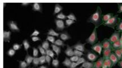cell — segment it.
I'll return each instance as SVG.
<instances>
[{"mask_svg":"<svg viewBox=\"0 0 122 68\" xmlns=\"http://www.w3.org/2000/svg\"><path fill=\"white\" fill-rule=\"evenodd\" d=\"M56 18L57 19L62 20H66V19L67 18V16L65 15L62 12H61L56 15Z\"/></svg>","mask_w":122,"mask_h":68,"instance_id":"1f68e13d","label":"cell"},{"mask_svg":"<svg viewBox=\"0 0 122 68\" xmlns=\"http://www.w3.org/2000/svg\"><path fill=\"white\" fill-rule=\"evenodd\" d=\"M23 45H24V48L25 50L27 51V53H28V49L31 48V45H30V44L28 41V40L25 39V40H24L23 41Z\"/></svg>","mask_w":122,"mask_h":68,"instance_id":"484cf974","label":"cell"},{"mask_svg":"<svg viewBox=\"0 0 122 68\" xmlns=\"http://www.w3.org/2000/svg\"><path fill=\"white\" fill-rule=\"evenodd\" d=\"M33 65L34 67H37L40 64V60H39V57H34V59L33 60Z\"/></svg>","mask_w":122,"mask_h":68,"instance_id":"d590c367","label":"cell"},{"mask_svg":"<svg viewBox=\"0 0 122 68\" xmlns=\"http://www.w3.org/2000/svg\"><path fill=\"white\" fill-rule=\"evenodd\" d=\"M91 49L92 50L96 51L97 52L99 55L101 54V52H102V46L101 44V42L99 41L95 44H94L91 46Z\"/></svg>","mask_w":122,"mask_h":68,"instance_id":"ba28073f","label":"cell"},{"mask_svg":"<svg viewBox=\"0 0 122 68\" xmlns=\"http://www.w3.org/2000/svg\"><path fill=\"white\" fill-rule=\"evenodd\" d=\"M32 10L34 11L42 12V6L40 3H34L32 5Z\"/></svg>","mask_w":122,"mask_h":68,"instance_id":"5bb4252c","label":"cell"},{"mask_svg":"<svg viewBox=\"0 0 122 68\" xmlns=\"http://www.w3.org/2000/svg\"><path fill=\"white\" fill-rule=\"evenodd\" d=\"M60 38L61 40H63V41H65L69 40V39H71L72 37L71 36H70V35L68 33L67 31H64V32L60 33Z\"/></svg>","mask_w":122,"mask_h":68,"instance_id":"7c38bea8","label":"cell"},{"mask_svg":"<svg viewBox=\"0 0 122 68\" xmlns=\"http://www.w3.org/2000/svg\"><path fill=\"white\" fill-rule=\"evenodd\" d=\"M104 61L105 59L103 57L99 58L97 60V61H96L95 63L94 68H102V66H103L104 63Z\"/></svg>","mask_w":122,"mask_h":68,"instance_id":"8fae6325","label":"cell"},{"mask_svg":"<svg viewBox=\"0 0 122 68\" xmlns=\"http://www.w3.org/2000/svg\"><path fill=\"white\" fill-rule=\"evenodd\" d=\"M47 34V35L52 36H56V37H58V36L60 35V34H59V33H57L55 31V30L52 29V28H51V29H50L49 31H48Z\"/></svg>","mask_w":122,"mask_h":68,"instance_id":"4316f807","label":"cell"},{"mask_svg":"<svg viewBox=\"0 0 122 68\" xmlns=\"http://www.w3.org/2000/svg\"><path fill=\"white\" fill-rule=\"evenodd\" d=\"M116 30L119 32H122V19H119V20L118 24L116 27Z\"/></svg>","mask_w":122,"mask_h":68,"instance_id":"f1b7e54d","label":"cell"},{"mask_svg":"<svg viewBox=\"0 0 122 68\" xmlns=\"http://www.w3.org/2000/svg\"><path fill=\"white\" fill-rule=\"evenodd\" d=\"M118 13H122V4H118Z\"/></svg>","mask_w":122,"mask_h":68,"instance_id":"f5cc1de1","label":"cell"},{"mask_svg":"<svg viewBox=\"0 0 122 68\" xmlns=\"http://www.w3.org/2000/svg\"><path fill=\"white\" fill-rule=\"evenodd\" d=\"M40 34V31H38L37 30H34V31L33 32L32 34L31 35V37H33V36H37Z\"/></svg>","mask_w":122,"mask_h":68,"instance_id":"c3c4849f","label":"cell"},{"mask_svg":"<svg viewBox=\"0 0 122 68\" xmlns=\"http://www.w3.org/2000/svg\"><path fill=\"white\" fill-rule=\"evenodd\" d=\"M98 41L97 37V28H95L93 29L92 32L89 37L86 39V43H88L89 44L91 45L92 46L95 44L97 43Z\"/></svg>","mask_w":122,"mask_h":68,"instance_id":"7a4b0ae2","label":"cell"},{"mask_svg":"<svg viewBox=\"0 0 122 68\" xmlns=\"http://www.w3.org/2000/svg\"><path fill=\"white\" fill-rule=\"evenodd\" d=\"M120 50H121V53H122V47L121 49H120Z\"/></svg>","mask_w":122,"mask_h":68,"instance_id":"91938a15","label":"cell"},{"mask_svg":"<svg viewBox=\"0 0 122 68\" xmlns=\"http://www.w3.org/2000/svg\"><path fill=\"white\" fill-rule=\"evenodd\" d=\"M39 60H40V65H42L46 63V55H42L41 56L39 57Z\"/></svg>","mask_w":122,"mask_h":68,"instance_id":"f35d334b","label":"cell"},{"mask_svg":"<svg viewBox=\"0 0 122 68\" xmlns=\"http://www.w3.org/2000/svg\"><path fill=\"white\" fill-rule=\"evenodd\" d=\"M37 68H48V67L46 65H41Z\"/></svg>","mask_w":122,"mask_h":68,"instance_id":"9f6ffc18","label":"cell"},{"mask_svg":"<svg viewBox=\"0 0 122 68\" xmlns=\"http://www.w3.org/2000/svg\"><path fill=\"white\" fill-rule=\"evenodd\" d=\"M119 20V18L118 17V15H114L113 17H111L109 21H108L106 22L103 25L105 26L109 27V28L115 29V27H117L118 24Z\"/></svg>","mask_w":122,"mask_h":68,"instance_id":"3957f363","label":"cell"},{"mask_svg":"<svg viewBox=\"0 0 122 68\" xmlns=\"http://www.w3.org/2000/svg\"><path fill=\"white\" fill-rule=\"evenodd\" d=\"M79 57H80L78 56L74 55V56H73L70 57V59L72 61V62H76L77 63V62L78 61V60H79Z\"/></svg>","mask_w":122,"mask_h":68,"instance_id":"bcb514c9","label":"cell"},{"mask_svg":"<svg viewBox=\"0 0 122 68\" xmlns=\"http://www.w3.org/2000/svg\"><path fill=\"white\" fill-rule=\"evenodd\" d=\"M46 55L50 56L52 57V59L54 58V56H55V54H54V51H52V50L49 49L46 50Z\"/></svg>","mask_w":122,"mask_h":68,"instance_id":"74e56055","label":"cell"},{"mask_svg":"<svg viewBox=\"0 0 122 68\" xmlns=\"http://www.w3.org/2000/svg\"><path fill=\"white\" fill-rule=\"evenodd\" d=\"M38 49L33 47V57H37V56H38Z\"/></svg>","mask_w":122,"mask_h":68,"instance_id":"7bdbcfd3","label":"cell"},{"mask_svg":"<svg viewBox=\"0 0 122 68\" xmlns=\"http://www.w3.org/2000/svg\"><path fill=\"white\" fill-rule=\"evenodd\" d=\"M15 53H16V51L15 50H14L13 48H10V49L8 50V51H7V54L9 56L12 57L13 56H14Z\"/></svg>","mask_w":122,"mask_h":68,"instance_id":"e575fe53","label":"cell"},{"mask_svg":"<svg viewBox=\"0 0 122 68\" xmlns=\"http://www.w3.org/2000/svg\"><path fill=\"white\" fill-rule=\"evenodd\" d=\"M85 45L86 44H82L81 43L80 41H78L77 43L75 45H74L73 46H72V48L74 50H77L82 52H84L86 51L85 49Z\"/></svg>","mask_w":122,"mask_h":68,"instance_id":"9c48e42d","label":"cell"},{"mask_svg":"<svg viewBox=\"0 0 122 68\" xmlns=\"http://www.w3.org/2000/svg\"></svg>","mask_w":122,"mask_h":68,"instance_id":"e7e4bbea","label":"cell"},{"mask_svg":"<svg viewBox=\"0 0 122 68\" xmlns=\"http://www.w3.org/2000/svg\"><path fill=\"white\" fill-rule=\"evenodd\" d=\"M7 25L10 30H11L13 32H19L20 31V28H18V24L15 21H10L7 22Z\"/></svg>","mask_w":122,"mask_h":68,"instance_id":"5b68a950","label":"cell"},{"mask_svg":"<svg viewBox=\"0 0 122 68\" xmlns=\"http://www.w3.org/2000/svg\"><path fill=\"white\" fill-rule=\"evenodd\" d=\"M102 68H107V67H106V66H104V65H103V66H102Z\"/></svg>","mask_w":122,"mask_h":68,"instance_id":"680465c9","label":"cell"},{"mask_svg":"<svg viewBox=\"0 0 122 68\" xmlns=\"http://www.w3.org/2000/svg\"><path fill=\"white\" fill-rule=\"evenodd\" d=\"M122 47V41L120 40L113 43L112 45H111V48H112L113 51L115 50L120 49Z\"/></svg>","mask_w":122,"mask_h":68,"instance_id":"ac0fdd59","label":"cell"},{"mask_svg":"<svg viewBox=\"0 0 122 68\" xmlns=\"http://www.w3.org/2000/svg\"><path fill=\"white\" fill-rule=\"evenodd\" d=\"M74 55L76 56H78L79 57H81L83 55V52H82V51L77 50H74Z\"/></svg>","mask_w":122,"mask_h":68,"instance_id":"ee69618b","label":"cell"},{"mask_svg":"<svg viewBox=\"0 0 122 68\" xmlns=\"http://www.w3.org/2000/svg\"><path fill=\"white\" fill-rule=\"evenodd\" d=\"M19 68H27L28 66H29L25 61H19Z\"/></svg>","mask_w":122,"mask_h":68,"instance_id":"836d02e7","label":"cell"},{"mask_svg":"<svg viewBox=\"0 0 122 68\" xmlns=\"http://www.w3.org/2000/svg\"><path fill=\"white\" fill-rule=\"evenodd\" d=\"M120 40L122 41V32H121V34H120Z\"/></svg>","mask_w":122,"mask_h":68,"instance_id":"6f0895ef","label":"cell"},{"mask_svg":"<svg viewBox=\"0 0 122 68\" xmlns=\"http://www.w3.org/2000/svg\"><path fill=\"white\" fill-rule=\"evenodd\" d=\"M104 65L108 68H112L113 67V65L112 62L111 61V60L109 59H105Z\"/></svg>","mask_w":122,"mask_h":68,"instance_id":"cb8c5ba5","label":"cell"},{"mask_svg":"<svg viewBox=\"0 0 122 68\" xmlns=\"http://www.w3.org/2000/svg\"><path fill=\"white\" fill-rule=\"evenodd\" d=\"M51 46L52 47V50H53L54 52L56 54V55L58 56H59V54L61 53V48L60 46H57L54 44H52L51 45Z\"/></svg>","mask_w":122,"mask_h":68,"instance_id":"7402d4cb","label":"cell"},{"mask_svg":"<svg viewBox=\"0 0 122 68\" xmlns=\"http://www.w3.org/2000/svg\"><path fill=\"white\" fill-rule=\"evenodd\" d=\"M113 50L112 48L111 49H103L102 50V54H103V57L106 59H109L110 56L111 54L112 53Z\"/></svg>","mask_w":122,"mask_h":68,"instance_id":"4fadbf2b","label":"cell"},{"mask_svg":"<svg viewBox=\"0 0 122 68\" xmlns=\"http://www.w3.org/2000/svg\"><path fill=\"white\" fill-rule=\"evenodd\" d=\"M74 23H75V21L72 20L68 19L65 20V24H66V25H67V27H69L70 26H71L72 24H73Z\"/></svg>","mask_w":122,"mask_h":68,"instance_id":"f6af8a7d","label":"cell"},{"mask_svg":"<svg viewBox=\"0 0 122 68\" xmlns=\"http://www.w3.org/2000/svg\"><path fill=\"white\" fill-rule=\"evenodd\" d=\"M101 44L103 49H111V44L109 40V39H104L101 41Z\"/></svg>","mask_w":122,"mask_h":68,"instance_id":"30bf717a","label":"cell"},{"mask_svg":"<svg viewBox=\"0 0 122 68\" xmlns=\"http://www.w3.org/2000/svg\"><path fill=\"white\" fill-rule=\"evenodd\" d=\"M98 57H99V56L94 51L91 50H87L86 57L89 61L95 62L97 59Z\"/></svg>","mask_w":122,"mask_h":68,"instance_id":"277c9868","label":"cell"},{"mask_svg":"<svg viewBox=\"0 0 122 68\" xmlns=\"http://www.w3.org/2000/svg\"><path fill=\"white\" fill-rule=\"evenodd\" d=\"M72 62L71 60H70V59H69L68 57H65V59L64 61H63L62 64L64 66L69 68V67H70V65H71V64H72Z\"/></svg>","mask_w":122,"mask_h":68,"instance_id":"d4e9b609","label":"cell"},{"mask_svg":"<svg viewBox=\"0 0 122 68\" xmlns=\"http://www.w3.org/2000/svg\"><path fill=\"white\" fill-rule=\"evenodd\" d=\"M63 10V7L62 6H61L59 4H56L55 6V8H54V11L53 15H56L57 13H59L61 12V11Z\"/></svg>","mask_w":122,"mask_h":68,"instance_id":"44dd1931","label":"cell"},{"mask_svg":"<svg viewBox=\"0 0 122 68\" xmlns=\"http://www.w3.org/2000/svg\"><path fill=\"white\" fill-rule=\"evenodd\" d=\"M114 16V14L113 13H107V14L102 15V22L104 24L105 22H106L108 21H109L111 17H113Z\"/></svg>","mask_w":122,"mask_h":68,"instance_id":"ffe728a7","label":"cell"},{"mask_svg":"<svg viewBox=\"0 0 122 68\" xmlns=\"http://www.w3.org/2000/svg\"><path fill=\"white\" fill-rule=\"evenodd\" d=\"M55 23L56 24V28L58 31H63L65 28L64 22L62 20L55 19Z\"/></svg>","mask_w":122,"mask_h":68,"instance_id":"52a82bcc","label":"cell"},{"mask_svg":"<svg viewBox=\"0 0 122 68\" xmlns=\"http://www.w3.org/2000/svg\"></svg>","mask_w":122,"mask_h":68,"instance_id":"be15d7a7","label":"cell"},{"mask_svg":"<svg viewBox=\"0 0 122 68\" xmlns=\"http://www.w3.org/2000/svg\"><path fill=\"white\" fill-rule=\"evenodd\" d=\"M109 59L111 60V62H112L113 65V66H115L117 64H118V62L119 61V60H118V57L116 56L115 54H114V52H113L111 54L110 56Z\"/></svg>","mask_w":122,"mask_h":68,"instance_id":"e0dca14e","label":"cell"},{"mask_svg":"<svg viewBox=\"0 0 122 68\" xmlns=\"http://www.w3.org/2000/svg\"><path fill=\"white\" fill-rule=\"evenodd\" d=\"M64 52L65 54L68 56H69V57H72L74 55V54L73 49L72 48V46H70L68 45H67V49L65 50Z\"/></svg>","mask_w":122,"mask_h":68,"instance_id":"2e32d148","label":"cell"},{"mask_svg":"<svg viewBox=\"0 0 122 68\" xmlns=\"http://www.w3.org/2000/svg\"><path fill=\"white\" fill-rule=\"evenodd\" d=\"M82 68V67H79V68Z\"/></svg>","mask_w":122,"mask_h":68,"instance_id":"6125c7cd","label":"cell"},{"mask_svg":"<svg viewBox=\"0 0 122 68\" xmlns=\"http://www.w3.org/2000/svg\"><path fill=\"white\" fill-rule=\"evenodd\" d=\"M34 59V57L28 54V53H27V55L25 56V61L27 62V63L28 64V65H30L33 62V60Z\"/></svg>","mask_w":122,"mask_h":68,"instance_id":"603a6c76","label":"cell"},{"mask_svg":"<svg viewBox=\"0 0 122 68\" xmlns=\"http://www.w3.org/2000/svg\"><path fill=\"white\" fill-rule=\"evenodd\" d=\"M95 63L89 61H86L83 63L81 67L83 68H94Z\"/></svg>","mask_w":122,"mask_h":68,"instance_id":"d6986e66","label":"cell"},{"mask_svg":"<svg viewBox=\"0 0 122 68\" xmlns=\"http://www.w3.org/2000/svg\"><path fill=\"white\" fill-rule=\"evenodd\" d=\"M67 18H68V19H69V20H72L75 21L77 20L76 16H75V15L73 13H70V14L68 15V16H67Z\"/></svg>","mask_w":122,"mask_h":68,"instance_id":"ab89813d","label":"cell"},{"mask_svg":"<svg viewBox=\"0 0 122 68\" xmlns=\"http://www.w3.org/2000/svg\"><path fill=\"white\" fill-rule=\"evenodd\" d=\"M85 61H86V59L84 58V57H79V60H78V61L77 62V63L79 65L81 64H83V63H84Z\"/></svg>","mask_w":122,"mask_h":68,"instance_id":"7dc6e473","label":"cell"},{"mask_svg":"<svg viewBox=\"0 0 122 68\" xmlns=\"http://www.w3.org/2000/svg\"><path fill=\"white\" fill-rule=\"evenodd\" d=\"M38 49H39L40 53L42 54V55H46V50L42 48L41 45H38Z\"/></svg>","mask_w":122,"mask_h":68,"instance_id":"b9f144b4","label":"cell"},{"mask_svg":"<svg viewBox=\"0 0 122 68\" xmlns=\"http://www.w3.org/2000/svg\"><path fill=\"white\" fill-rule=\"evenodd\" d=\"M5 4H6L5 3H4V7H5Z\"/></svg>","mask_w":122,"mask_h":68,"instance_id":"94428289","label":"cell"},{"mask_svg":"<svg viewBox=\"0 0 122 68\" xmlns=\"http://www.w3.org/2000/svg\"><path fill=\"white\" fill-rule=\"evenodd\" d=\"M46 40L48 41H50L51 42L52 44H54V43L55 42V38L54 36H50V35H47L46 37Z\"/></svg>","mask_w":122,"mask_h":68,"instance_id":"8d00e7d4","label":"cell"},{"mask_svg":"<svg viewBox=\"0 0 122 68\" xmlns=\"http://www.w3.org/2000/svg\"><path fill=\"white\" fill-rule=\"evenodd\" d=\"M51 59H52V57L50 56L49 55H46V63H47L48 65H50L51 64Z\"/></svg>","mask_w":122,"mask_h":68,"instance_id":"681fc988","label":"cell"},{"mask_svg":"<svg viewBox=\"0 0 122 68\" xmlns=\"http://www.w3.org/2000/svg\"><path fill=\"white\" fill-rule=\"evenodd\" d=\"M54 44H55L56 45H57V46H62V47H64L65 46V44L64 43V42H63V40H61V39H58L57 40L55 41V42L54 43Z\"/></svg>","mask_w":122,"mask_h":68,"instance_id":"f546056e","label":"cell"},{"mask_svg":"<svg viewBox=\"0 0 122 68\" xmlns=\"http://www.w3.org/2000/svg\"><path fill=\"white\" fill-rule=\"evenodd\" d=\"M59 64H60L59 60H58V58H56L55 59L52 60V65L54 67H55V68H58L59 67Z\"/></svg>","mask_w":122,"mask_h":68,"instance_id":"d6a6232c","label":"cell"},{"mask_svg":"<svg viewBox=\"0 0 122 68\" xmlns=\"http://www.w3.org/2000/svg\"><path fill=\"white\" fill-rule=\"evenodd\" d=\"M102 10L100 6H97L96 11L91 15V16L87 20V22L92 23L95 26V28H99L100 26L104 24L102 22Z\"/></svg>","mask_w":122,"mask_h":68,"instance_id":"6da1fadb","label":"cell"},{"mask_svg":"<svg viewBox=\"0 0 122 68\" xmlns=\"http://www.w3.org/2000/svg\"><path fill=\"white\" fill-rule=\"evenodd\" d=\"M120 38V32L118 31H114V32L113 33V34L111 35L110 38L109 39V40L110 41V42L111 44L115 43V42L119 40Z\"/></svg>","mask_w":122,"mask_h":68,"instance_id":"8992f818","label":"cell"},{"mask_svg":"<svg viewBox=\"0 0 122 68\" xmlns=\"http://www.w3.org/2000/svg\"><path fill=\"white\" fill-rule=\"evenodd\" d=\"M118 66H119L120 68H122V60H120V61L118 62Z\"/></svg>","mask_w":122,"mask_h":68,"instance_id":"db71d44e","label":"cell"},{"mask_svg":"<svg viewBox=\"0 0 122 68\" xmlns=\"http://www.w3.org/2000/svg\"><path fill=\"white\" fill-rule=\"evenodd\" d=\"M114 54L116 55V56L118 57V60H122V55L121 53V50L120 49H118V50H115L114 51Z\"/></svg>","mask_w":122,"mask_h":68,"instance_id":"83f0119b","label":"cell"},{"mask_svg":"<svg viewBox=\"0 0 122 68\" xmlns=\"http://www.w3.org/2000/svg\"><path fill=\"white\" fill-rule=\"evenodd\" d=\"M42 47L45 50H47L49 49L50 48V44L49 43V41L47 40L44 41L43 42H42Z\"/></svg>","mask_w":122,"mask_h":68,"instance_id":"4dcf8cb0","label":"cell"},{"mask_svg":"<svg viewBox=\"0 0 122 68\" xmlns=\"http://www.w3.org/2000/svg\"><path fill=\"white\" fill-rule=\"evenodd\" d=\"M30 4H31L30 3H22V5L23 6H27Z\"/></svg>","mask_w":122,"mask_h":68,"instance_id":"11a10c76","label":"cell"},{"mask_svg":"<svg viewBox=\"0 0 122 68\" xmlns=\"http://www.w3.org/2000/svg\"><path fill=\"white\" fill-rule=\"evenodd\" d=\"M32 40L33 41L36 42L37 41H41V39L40 37H38V36H33V37H32Z\"/></svg>","mask_w":122,"mask_h":68,"instance_id":"816d5d0a","label":"cell"},{"mask_svg":"<svg viewBox=\"0 0 122 68\" xmlns=\"http://www.w3.org/2000/svg\"><path fill=\"white\" fill-rule=\"evenodd\" d=\"M78 65H79V64L76 62H72L69 68H76L77 66Z\"/></svg>","mask_w":122,"mask_h":68,"instance_id":"f907efd6","label":"cell"},{"mask_svg":"<svg viewBox=\"0 0 122 68\" xmlns=\"http://www.w3.org/2000/svg\"><path fill=\"white\" fill-rule=\"evenodd\" d=\"M22 45H20L18 43H15L13 45V49L15 50H19L22 48Z\"/></svg>","mask_w":122,"mask_h":68,"instance_id":"60d3db41","label":"cell"},{"mask_svg":"<svg viewBox=\"0 0 122 68\" xmlns=\"http://www.w3.org/2000/svg\"><path fill=\"white\" fill-rule=\"evenodd\" d=\"M11 32L10 31H4V41L10 43V39H11Z\"/></svg>","mask_w":122,"mask_h":68,"instance_id":"9a60e30c","label":"cell"}]
</instances>
